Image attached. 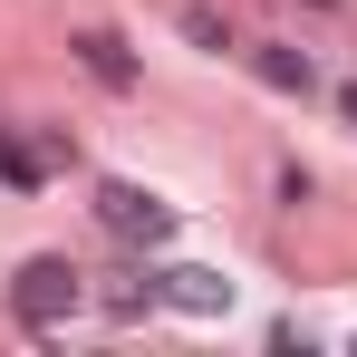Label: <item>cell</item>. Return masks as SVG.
<instances>
[{
    "mask_svg": "<svg viewBox=\"0 0 357 357\" xmlns=\"http://www.w3.org/2000/svg\"><path fill=\"white\" fill-rule=\"evenodd\" d=\"M68 299H77V271H68V261H29V271H20V290H10V309H20L29 328H49Z\"/></svg>",
    "mask_w": 357,
    "mask_h": 357,
    "instance_id": "1",
    "label": "cell"
},
{
    "mask_svg": "<svg viewBox=\"0 0 357 357\" xmlns=\"http://www.w3.org/2000/svg\"><path fill=\"white\" fill-rule=\"evenodd\" d=\"M97 213H107V232H126V241H165V232H174V213H165V203H145L135 183H107V193H97Z\"/></svg>",
    "mask_w": 357,
    "mask_h": 357,
    "instance_id": "2",
    "label": "cell"
},
{
    "mask_svg": "<svg viewBox=\"0 0 357 357\" xmlns=\"http://www.w3.org/2000/svg\"><path fill=\"white\" fill-rule=\"evenodd\" d=\"M251 68H261L271 87H290V97H309V87H319V68L299 59V49H251Z\"/></svg>",
    "mask_w": 357,
    "mask_h": 357,
    "instance_id": "3",
    "label": "cell"
},
{
    "mask_svg": "<svg viewBox=\"0 0 357 357\" xmlns=\"http://www.w3.org/2000/svg\"><path fill=\"white\" fill-rule=\"evenodd\" d=\"M77 59L97 68L107 87H126V77H135V68H126V49H116V39H107V29H87V39H77Z\"/></svg>",
    "mask_w": 357,
    "mask_h": 357,
    "instance_id": "4",
    "label": "cell"
},
{
    "mask_svg": "<svg viewBox=\"0 0 357 357\" xmlns=\"http://www.w3.org/2000/svg\"><path fill=\"white\" fill-rule=\"evenodd\" d=\"M338 107H348V126H357V77H348V87H338Z\"/></svg>",
    "mask_w": 357,
    "mask_h": 357,
    "instance_id": "5",
    "label": "cell"
}]
</instances>
